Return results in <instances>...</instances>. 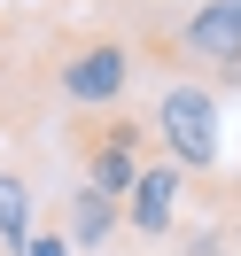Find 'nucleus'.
Here are the masks:
<instances>
[{
  "label": "nucleus",
  "mask_w": 241,
  "mask_h": 256,
  "mask_svg": "<svg viewBox=\"0 0 241 256\" xmlns=\"http://www.w3.org/2000/svg\"><path fill=\"white\" fill-rule=\"evenodd\" d=\"M148 140L163 148L179 178H210L225 156V132H218V94L202 78H163L156 86V109H148Z\"/></svg>",
  "instance_id": "1"
},
{
  "label": "nucleus",
  "mask_w": 241,
  "mask_h": 256,
  "mask_svg": "<svg viewBox=\"0 0 241 256\" xmlns=\"http://www.w3.org/2000/svg\"><path fill=\"white\" fill-rule=\"evenodd\" d=\"M132 70H140V62H132L125 39L86 32V39H70L63 62H55V94H63V109H70V116H101V109H125Z\"/></svg>",
  "instance_id": "2"
},
{
  "label": "nucleus",
  "mask_w": 241,
  "mask_h": 256,
  "mask_svg": "<svg viewBox=\"0 0 241 256\" xmlns=\"http://www.w3.org/2000/svg\"><path fill=\"white\" fill-rule=\"evenodd\" d=\"M70 148H78V171L94 194H109V202H125L132 178H140L148 163V124L132 109H101V116H70Z\"/></svg>",
  "instance_id": "3"
},
{
  "label": "nucleus",
  "mask_w": 241,
  "mask_h": 256,
  "mask_svg": "<svg viewBox=\"0 0 241 256\" xmlns=\"http://www.w3.org/2000/svg\"><path fill=\"white\" fill-rule=\"evenodd\" d=\"M171 47L187 54L179 78H218V86H241V0H194L179 16Z\"/></svg>",
  "instance_id": "4"
},
{
  "label": "nucleus",
  "mask_w": 241,
  "mask_h": 256,
  "mask_svg": "<svg viewBox=\"0 0 241 256\" xmlns=\"http://www.w3.org/2000/svg\"><path fill=\"white\" fill-rule=\"evenodd\" d=\"M179 202H187V178H179L163 156H148L140 178H132V194L117 210H125V233L132 240H163V233H179Z\"/></svg>",
  "instance_id": "5"
},
{
  "label": "nucleus",
  "mask_w": 241,
  "mask_h": 256,
  "mask_svg": "<svg viewBox=\"0 0 241 256\" xmlns=\"http://www.w3.org/2000/svg\"><path fill=\"white\" fill-rule=\"evenodd\" d=\"M55 225H63V240H70V248H109V240L125 233V210L78 178V186H63V202H55Z\"/></svg>",
  "instance_id": "6"
},
{
  "label": "nucleus",
  "mask_w": 241,
  "mask_h": 256,
  "mask_svg": "<svg viewBox=\"0 0 241 256\" xmlns=\"http://www.w3.org/2000/svg\"><path fill=\"white\" fill-rule=\"evenodd\" d=\"M32 225H39V194H32V178H24V163H0V256H24Z\"/></svg>",
  "instance_id": "7"
},
{
  "label": "nucleus",
  "mask_w": 241,
  "mask_h": 256,
  "mask_svg": "<svg viewBox=\"0 0 241 256\" xmlns=\"http://www.w3.org/2000/svg\"><path fill=\"white\" fill-rule=\"evenodd\" d=\"M24 256H78L63 240V225H55V210H39V225H32V240H24Z\"/></svg>",
  "instance_id": "8"
},
{
  "label": "nucleus",
  "mask_w": 241,
  "mask_h": 256,
  "mask_svg": "<svg viewBox=\"0 0 241 256\" xmlns=\"http://www.w3.org/2000/svg\"><path fill=\"white\" fill-rule=\"evenodd\" d=\"M233 248H241V225H233Z\"/></svg>",
  "instance_id": "9"
},
{
  "label": "nucleus",
  "mask_w": 241,
  "mask_h": 256,
  "mask_svg": "<svg viewBox=\"0 0 241 256\" xmlns=\"http://www.w3.org/2000/svg\"><path fill=\"white\" fill-rule=\"evenodd\" d=\"M24 8H39V0H24Z\"/></svg>",
  "instance_id": "10"
}]
</instances>
